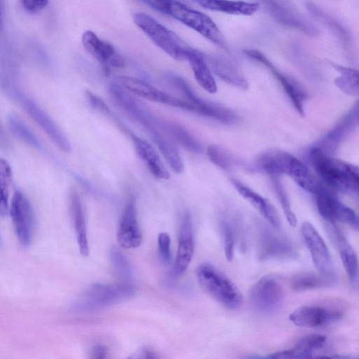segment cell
I'll return each mask as SVG.
<instances>
[{
	"mask_svg": "<svg viewBox=\"0 0 359 359\" xmlns=\"http://www.w3.org/2000/svg\"><path fill=\"white\" fill-rule=\"evenodd\" d=\"M331 277L312 272L303 271L294 275L290 279L291 289L295 292L323 287L330 285Z\"/></svg>",
	"mask_w": 359,
	"mask_h": 359,
	"instance_id": "cell-29",
	"label": "cell"
},
{
	"mask_svg": "<svg viewBox=\"0 0 359 359\" xmlns=\"http://www.w3.org/2000/svg\"><path fill=\"white\" fill-rule=\"evenodd\" d=\"M116 237L119 245L126 249L137 248L142 243V236L133 198L129 199L123 210L118 224Z\"/></svg>",
	"mask_w": 359,
	"mask_h": 359,
	"instance_id": "cell-19",
	"label": "cell"
},
{
	"mask_svg": "<svg viewBox=\"0 0 359 359\" xmlns=\"http://www.w3.org/2000/svg\"><path fill=\"white\" fill-rule=\"evenodd\" d=\"M157 241L160 259L164 264H168L171 257L170 236L166 232H161Z\"/></svg>",
	"mask_w": 359,
	"mask_h": 359,
	"instance_id": "cell-38",
	"label": "cell"
},
{
	"mask_svg": "<svg viewBox=\"0 0 359 359\" xmlns=\"http://www.w3.org/2000/svg\"><path fill=\"white\" fill-rule=\"evenodd\" d=\"M117 81L126 90L139 97L151 102L196 113L195 106L188 100L163 91L143 80L128 76H120L117 78Z\"/></svg>",
	"mask_w": 359,
	"mask_h": 359,
	"instance_id": "cell-7",
	"label": "cell"
},
{
	"mask_svg": "<svg viewBox=\"0 0 359 359\" xmlns=\"http://www.w3.org/2000/svg\"><path fill=\"white\" fill-rule=\"evenodd\" d=\"M342 313L336 309L324 306H302L289 316V320L296 326L316 328L332 324L341 318Z\"/></svg>",
	"mask_w": 359,
	"mask_h": 359,
	"instance_id": "cell-15",
	"label": "cell"
},
{
	"mask_svg": "<svg viewBox=\"0 0 359 359\" xmlns=\"http://www.w3.org/2000/svg\"><path fill=\"white\" fill-rule=\"evenodd\" d=\"M284 296L283 288L277 278L267 275L262 277L251 287L249 299L252 306L264 313L276 310Z\"/></svg>",
	"mask_w": 359,
	"mask_h": 359,
	"instance_id": "cell-11",
	"label": "cell"
},
{
	"mask_svg": "<svg viewBox=\"0 0 359 359\" xmlns=\"http://www.w3.org/2000/svg\"><path fill=\"white\" fill-rule=\"evenodd\" d=\"M220 229L225 256L226 259L231 262L233 258L236 229L231 221L223 219L220 223Z\"/></svg>",
	"mask_w": 359,
	"mask_h": 359,
	"instance_id": "cell-34",
	"label": "cell"
},
{
	"mask_svg": "<svg viewBox=\"0 0 359 359\" xmlns=\"http://www.w3.org/2000/svg\"><path fill=\"white\" fill-rule=\"evenodd\" d=\"M150 8L158 12L169 14L170 6L172 0H141Z\"/></svg>",
	"mask_w": 359,
	"mask_h": 359,
	"instance_id": "cell-41",
	"label": "cell"
},
{
	"mask_svg": "<svg viewBox=\"0 0 359 359\" xmlns=\"http://www.w3.org/2000/svg\"><path fill=\"white\" fill-rule=\"evenodd\" d=\"M2 24V11H1V1H0V27H1Z\"/></svg>",
	"mask_w": 359,
	"mask_h": 359,
	"instance_id": "cell-45",
	"label": "cell"
},
{
	"mask_svg": "<svg viewBox=\"0 0 359 359\" xmlns=\"http://www.w3.org/2000/svg\"><path fill=\"white\" fill-rule=\"evenodd\" d=\"M197 83L210 93L217 91V84L205 60V56L194 49L187 58Z\"/></svg>",
	"mask_w": 359,
	"mask_h": 359,
	"instance_id": "cell-26",
	"label": "cell"
},
{
	"mask_svg": "<svg viewBox=\"0 0 359 359\" xmlns=\"http://www.w3.org/2000/svg\"><path fill=\"white\" fill-rule=\"evenodd\" d=\"M8 139L5 135L4 130L0 123V147L5 148L8 144Z\"/></svg>",
	"mask_w": 359,
	"mask_h": 359,
	"instance_id": "cell-44",
	"label": "cell"
},
{
	"mask_svg": "<svg viewBox=\"0 0 359 359\" xmlns=\"http://www.w3.org/2000/svg\"><path fill=\"white\" fill-rule=\"evenodd\" d=\"M20 4L27 12L36 13L46 8L48 0H20Z\"/></svg>",
	"mask_w": 359,
	"mask_h": 359,
	"instance_id": "cell-40",
	"label": "cell"
},
{
	"mask_svg": "<svg viewBox=\"0 0 359 359\" xmlns=\"http://www.w3.org/2000/svg\"><path fill=\"white\" fill-rule=\"evenodd\" d=\"M134 23L162 50L173 59L187 60L193 48L151 16L137 13L133 15Z\"/></svg>",
	"mask_w": 359,
	"mask_h": 359,
	"instance_id": "cell-2",
	"label": "cell"
},
{
	"mask_svg": "<svg viewBox=\"0 0 359 359\" xmlns=\"http://www.w3.org/2000/svg\"><path fill=\"white\" fill-rule=\"evenodd\" d=\"M194 250V238L191 217L189 212H186L180 227L178 247L176 259L171 271V276L177 278L182 276L188 268Z\"/></svg>",
	"mask_w": 359,
	"mask_h": 359,
	"instance_id": "cell-17",
	"label": "cell"
},
{
	"mask_svg": "<svg viewBox=\"0 0 359 359\" xmlns=\"http://www.w3.org/2000/svg\"><path fill=\"white\" fill-rule=\"evenodd\" d=\"M8 126L11 133L19 140L36 149H41V144L30 128L18 116L11 115Z\"/></svg>",
	"mask_w": 359,
	"mask_h": 359,
	"instance_id": "cell-33",
	"label": "cell"
},
{
	"mask_svg": "<svg viewBox=\"0 0 359 359\" xmlns=\"http://www.w3.org/2000/svg\"><path fill=\"white\" fill-rule=\"evenodd\" d=\"M15 100L20 102L27 113L61 150L65 152H69L71 150L70 142L67 137L34 100L22 94V92L19 93Z\"/></svg>",
	"mask_w": 359,
	"mask_h": 359,
	"instance_id": "cell-14",
	"label": "cell"
},
{
	"mask_svg": "<svg viewBox=\"0 0 359 359\" xmlns=\"http://www.w3.org/2000/svg\"><path fill=\"white\" fill-rule=\"evenodd\" d=\"M231 182L239 194L256 208L273 228L280 227L278 215L275 208L266 198L236 179H231Z\"/></svg>",
	"mask_w": 359,
	"mask_h": 359,
	"instance_id": "cell-21",
	"label": "cell"
},
{
	"mask_svg": "<svg viewBox=\"0 0 359 359\" xmlns=\"http://www.w3.org/2000/svg\"><path fill=\"white\" fill-rule=\"evenodd\" d=\"M325 335L309 334L302 337L291 348L273 353L267 356L269 358H310L320 350L326 342Z\"/></svg>",
	"mask_w": 359,
	"mask_h": 359,
	"instance_id": "cell-22",
	"label": "cell"
},
{
	"mask_svg": "<svg viewBox=\"0 0 359 359\" xmlns=\"http://www.w3.org/2000/svg\"><path fill=\"white\" fill-rule=\"evenodd\" d=\"M86 98L89 102V104L95 110L98 111L103 115L107 116L109 118L113 120L115 123L120 127V129L124 131L128 135L131 133L123 124L118 120L115 115L110 110L106 103L97 95L87 90L86 92Z\"/></svg>",
	"mask_w": 359,
	"mask_h": 359,
	"instance_id": "cell-36",
	"label": "cell"
},
{
	"mask_svg": "<svg viewBox=\"0 0 359 359\" xmlns=\"http://www.w3.org/2000/svg\"><path fill=\"white\" fill-rule=\"evenodd\" d=\"M129 136L137 156L144 163L151 174L158 180H168L170 174L154 147L132 133Z\"/></svg>",
	"mask_w": 359,
	"mask_h": 359,
	"instance_id": "cell-20",
	"label": "cell"
},
{
	"mask_svg": "<svg viewBox=\"0 0 359 359\" xmlns=\"http://www.w3.org/2000/svg\"><path fill=\"white\" fill-rule=\"evenodd\" d=\"M341 73L334 80L335 85L345 93L354 96L358 94V72L357 70L331 63Z\"/></svg>",
	"mask_w": 359,
	"mask_h": 359,
	"instance_id": "cell-31",
	"label": "cell"
},
{
	"mask_svg": "<svg viewBox=\"0 0 359 359\" xmlns=\"http://www.w3.org/2000/svg\"><path fill=\"white\" fill-rule=\"evenodd\" d=\"M168 79L185 96L186 100L195 106L196 114L213 118L225 123H229L234 120V116L231 111L198 97L193 92L189 83L181 76L175 74H169L168 75Z\"/></svg>",
	"mask_w": 359,
	"mask_h": 359,
	"instance_id": "cell-16",
	"label": "cell"
},
{
	"mask_svg": "<svg viewBox=\"0 0 359 359\" xmlns=\"http://www.w3.org/2000/svg\"><path fill=\"white\" fill-rule=\"evenodd\" d=\"M9 212L19 243L23 247H29L34 235L35 216L29 199L21 191L14 193Z\"/></svg>",
	"mask_w": 359,
	"mask_h": 359,
	"instance_id": "cell-6",
	"label": "cell"
},
{
	"mask_svg": "<svg viewBox=\"0 0 359 359\" xmlns=\"http://www.w3.org/2000/svg\"><path fill=\"white\" fill-rule=\"evenodd\" d=\"M201 7L233 15H250L259 8L258 3L231 0H191Z\"/></svg>",
	"mask_w": 359,
	"mask_h": 359,
	"instance_id": "cell-23",
	"label": "cell"
},
{
	"mask_svg": "<svg viewBox=\"0 0 359 359\" xmlns=\"http://www.w3.org/2000/svg\"><path fill=\"white\" fill-rule=\"evenodd\" d=\"M273 187L276 193L278 199L281 204L283 212L286 217V219L291 226H295L297 224V218L294 212H292L290 206V200L285 192L284 187L281 182L278 179V177H272Z\"/></svg>",
	"mask_w": 359,
	"mask_h": 359,
	"instance_id": "cell-35",
	"label": "cell"
},
{
	"mask_svg": "<svg viewBox=\"0 0 359 359\" xmlns=\"http://www.w3.org/2000/svg\"><path fill=\"white\" fill-rule=\"evenodd\" d=\"M297 250L287 238L276 233L266 226L259 227L257 254L259 259L285 260L295 257Z\"/></svg>",
	"mask_w": 359,
	"mask_h": 359,
	"instance_id": "cell-8",
	"label": "cell"
},
{
	"mask_svg": "<svg viewBox=\"0 0 359 359\" xmlns=\"http://www.w3.org/2000/svg\"><path fill=\"white\" fill-rule=\"evenodd\" d=\"M245 54L252 60L262 64L268 68L274 76L281 83L285 93L287 95L297 111L303 116L304 102L306 95L301 86L295 81L280 72L271 62L260 51L254 49L244 50Z\"/></svg>",
	"mask_w": 359,
	"mask_h": 359,
	"instance_id": "cell-18",
	"label": "cell"
},
{
	"mask_svg": "<svg viewBox=\"0 0 359 359\" xmlns=\"http://www.w3.org/2000/svg\"><path fill=\"white\" fill-rule=\"evenodd\" d=\"M205 60L211 72L222 80L241 89L248 88L247 81L231 64L215 57H205Z\"/></svg>",
	"mask_w": 359,
	"mask_h": 359,
	"instance_id": "cell-27",
	"label": "cell"
},
{
	"mask_svg": "<svg viewBox=\"0 0 359 359\" xmlns=\"http://www.w3.org/2000/svg\"><path fill=\"white\" fill-rule=\"evenodd\" d=\"M12 180V170L8 162L0 157V216L9 212V190Z\"/></svg>",
	"mask_w": 359,
	"mask_h": 359,
	"instance_id": "cell-32",
	"label": "cell"
},
{
	"mask_svg": "<svg viewBox=\"0 0 359 359\" xmlns=\"http://www.w3.org/2000/svg\"><path fill=\"white\" fill-rule=\"evenodd\" d=\"M110 259L115 272L121 278H127L130 276V263L122 252L116 248L110 250Z\"/></svg>",
	"mask_w": 359,
	"mask_h": 359,
	"instance_id": "cell-37",
	"label": "cell"
},
{
	"mask_svg": "<svg viewBox=\"0 0 359 359\" xmlns=\"http://www.w3.org/2000/svg\"><path fill=\"white\" fill-rule=\"evenodd\" d=\"M207 155L210 160L215 165L223 168H227V156L224 151L215 145L209 146L207 149Z\"/></svg>",
	"mask_w": 359,
	"mask_h": 359,
	"instance_id": "cell-39",
	"label": "cell"
},
{
	"mask_svg": "<svg viewBox=\"0 0 359 359\" xmlns=\"http://www.w3.org/2000/svg\"><path fill=\"white\" fill-rule=\"evenodd\" d=\"M0 245H1V239H0Z\"/></svg>",
	"mask_w": 359,
	"mask_h": 359,
	"instance_id": "cell-46",
	"label": "cell"
},
{
	"mask_svg": "<svg viewBox=\"0 0 359 359\" xmlns=\"http://www.w3.org/2000/svg\"><path fill=\"white\" fill-rule=\"evenodd\" d=\"M134 293V287L128 283H96L82 294L78 303L83 309H102L124 301L133 297Z\"/></svg>",
	"mask_w": 359,
	"mask_h": 359,
	"instance_id": "cell-5",
	"label": "cell"
},
{
	"mask_svg": "<svg viewBox=\"0 0 359 359\" xmlns=\"http://www.w3.org/2000/svg\"><path fill=\"white\" fill-rule=\"evenodd\" d=\"M168 15L195 30L215 45L227 49L222 33L207 15L175 0L171 2Z\"/></svg>",
	"mask_w": 359,
	"mask_h": 359,
	"instance_id": "cell-4",
	"label": "cell"
},
{
	"mask_svg": "<svg viewBox=\"0 0 359 359\" xmlns=\"http://www.w3.org/2000/svg\"><path fill=\"white\" fill-rule=\"evenodd\" d=\"M267 11L281 25L308 36H317L318 29L302 15L288 0H263Z\"/></svg>",
	"mask_w": 359,
	"mask_h": 359,
	"instance_id": "cell-10",
	"label": "cell"
},
{
	"mask_svg": "<svg viewBox=\"0 0 359 359\" xmlns=\"http://www.w3.org/2000/svg\"><path fill=\"white\" fill-rule=\"evenodd\" d=\"M168 122L165 132L168 137L192 153L200 154L202 151L201 144L184 127L177 123Z\"/></svg>",
	"mask_w": 359,
	"mask_h": 359,
	"instance_id": "cell-30",
	"label": "cell"
},
{
	"mask_svg": "<svg viewBox=\"0 0 359 359\" xmlns=\"http://www.w3.org/2000/svg\"><path fill=\"white\" fill-rule=\"evenodd\" d=\"M107 348L102 344L95 346L90 352V357L95 359H103L107 357Z\"/></svg>",
	"mask_w": 359,
	"mask_h": 359,
	"instance_id": "cell-42",
	"label": "cell"
},
{
	"mask_svg": "<svg viewBox=\"0 0 359 359\" xmlns=\"http://www.w3.org/2000/svg\"><path fill=\"white\" fill-rule=\"evenodd\" d=\"M313 194L317 210L325 220L332 224L337 222H343L355 230L358 229V218L356 213L340 202L324 186L321 184Z\"/></svg>",
	"mask_w": 359,
	"mask_h": 359,
	"instance_id": "cell-9",
	"label": "cell"
},
{
	"mask_svg": "<svg viewBox=\"0 0 359 359\" xmlns=\"http://www.w3.org/2000/svg\"><path fill=\"white\" fill-rule=\"evenodd\" d=\"M81 42L85 50L103 67L105 72L122 68L125 65L123 57L110 43L100 39L93 32H83Z\"/></svg>",
	"mask_w": 359,
	"mask_h": 359,
	"instance_id": "cell-13",
	"label": "cell"
},
{
	"mask_svg": "<svg viewBox=\"0 0 359 359\" xmlns=\"http://www.w3.org/2000/svg\"><path fill=\"white\" fill-rule=\"evenodd\" d=\"M196 276L203 289L224 306L235 309L241 304L243 297L240 290L213 265L200 264L196 270Z\"/></svg>",
	"mask_w": 359,
	"mask_h": 359,
	"instance_id": "cell-3",
	"label": "cell"
},
{
	"mask_svg": "<svg viewBox=\"0 0 359 359\" xmlns=\"http://www.w3.org/2000/svg\"><path fill=\"white\" fill-rule=\"evenodd\" d=\"M309 158L316 172L327 187L343 193L358 192L359 176L357 166L331 158L319 147L311 149Z\"/></svg>",
	"mask_w": 359,
	"mask_h": 359,
	"instance_id": "cell-1",
	"label": "cell"
},
{
	"mask_svg": "<svg viewBox=\"0 0 359 359\" xmlns=\"http://www.w3.org/2000/svg\"><path fill=\"white\" fill-rule=\"evenodd\" d=\"M301 231L315 266L320 273L332 278L334 271V265L324 240L315 226L309 222L302 224Z\"/></svg>",
	"mask_w": 359,
	"mask_h": 359,
	"instance_id": "cell-12",
	"label": "cell"
},
{
	"mask_svg": "<svg viewBox=\"0 0 359 359\" xmlns=\"http://www.w3.org/2000/svg\"><path fill=\"white\" fill-rule=\"evenodd\" d=\"M331 236L338 246L339 256L350 282L355 285L358 282V267L357 256L341 231L336 227H330Z\"/></svg>",
	"mask_w": 359,
	"mask_h": 359,
	"instance_id": "cell-24",
	"label": "cell"
},
{
	"mask_svg": "<svg viewBox=\"0 0 359 359\" xmlns=\"http://www.w3.org/2000/svg\"><path fill=\"white\" fill-rule=\"evenodd\" d=\"M132 358H156L157 356L156 353L152 351L147 348H142L137 351V355L133 356Z\"/></svg>",
	"mask_w": 359,
	"mask_h": 359,
	"instance_id": "cell-43",
	"label": "cell"
},
{
	"mask_svg": "<svg viewBox=\"0 0 359 359\" xmlns=\"http://www.w3.org/2000/svg\"><path fill=\"white\" fill-rule=\"evenodd\" d=\"M70 210L79 251L83 256L86 257L89 253V245L85 215L81 198L74 191L70 195Z\"/></svg>",
	"mask_w": 359,
	"mask_h": 359,
	"instance_id": "cell-25",
	"label": "cell"
},
{
	"mask_svg": "<svg viewBox=\"0 0 359 359\" xmlns=\"http://www.w3.org/2000/svg\"><path fill=\"white\" fill-rule=\"evenodd\" d=\"M306 6L309 13L316 20L327 27L344 47L350 48L352 42L351 37L347 29L342 25L325 13L324 11L315 4L309 1L307 2Z\"/></svg>",
	"mask_w": 359,
	"mask_h": 359,
	"instance_id": "cell-28",
	"label": "cell"
}]
</instances>
